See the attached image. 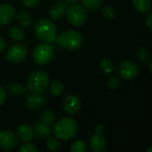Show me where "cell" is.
I'll return each instance as SVG.
<instances>
[{"label": "cell", "mask_w": 152, "mask_h": 152, "mask_svg": "<svg viewBox=\"0 0 152 152\" xmlns=\"http://www.w3.org/2000/svg\"><path fill=\"white\" fill-rule=\"evenodd\" d=\"M67 17L71 25L80 27L84 25L87 20V13L86 9L80 4H71L67 7Z\"/></svg>", "instance_id": "cell-6"}, {"label": "cell", "mask_w": 152, "mask_h": 152, "mask_svg": "<svg viewBox=\"0 0 152 152\" xmlns=\"http://www.w3.org/2000/svg\"><path fill=\"white\" fill-rule=\"evenodd\" d=\"M145 25L149 29L152 28V13H150L145 19Z\"/></svg>", "instance_id": "cell-33"}, {"label": "cell", "mask_w": 152, "mask_h": 152, "mask_svg": "<svg viewBox=\"0 0 152 152\" xmlns=\"http://www.w3.org/2000/svg\"><path fill=\"white\" fill-rule=\"evenodd\" d=\"M17 137L22 142H29L34 138L35 133L33 127L27 124H21L17 128Z\"/></svg>", "instance_id": "cell-15"}, {"label": "cell", "mask_w": 152, "mask_h": 152, "mask_svg": "<svg viewBox=\"0 0 152 152\" xmlns=\"http://www.w3.org/2000/svg\"><path fill=\"white\" fill-rule=\"evenodd\" d=\"M19 151L20 152H37V147L32 144V143H29V142H27V143H24L22 144L20 149H19Z\"/></svg>", "instance_id": "cell-29"}, {"label": "cell", "mask_w": 152, "mask_h": 152, "mask_svg": "<svg viewBox=\"0 0 152 152\" xmlns=\"http://www.w3.org/2000/svg\"><path fill=\"white\" fill-rule=\"evenodd\" d=\"M53 48L49 43L38 44L32 52L33 61L38 65H45L49 63L53 57Z\"/></svg>", "instance_id": "cell-5"}, {"label": "cell", "mask_w": 152, "mask_h": 152, "mask_svg": "<svg viewBox=\"0 0 152 152\" xmlns=\"http://www.w3.org/2000/svg\"><path fill=\"white\" fill-rule=\"evenodd\" d=\"M63 92H64V86L59 80L53 81L49 86V93L53 97H58L61 95Z\"/></svg>", "instance_id": "cell-18"}, {"label": "cell", "mask_w": 152, "mask_h": 152, "mask_svg": "<svg viewBox=\"0 0 152 152\" xmlns=\"http://www.w3.org/2000/svg\"><path fill=\"white\" fill-rule=\"evenodd\" d=\"M4 46H5V42L4 40L0 37V53H2L4 49Z\"/></svg>", "instance_id": "cell-34"}, {"label": "cell", "mask_w": 152, "mask_h": 152, "mask_svg": "<svg viewBox=\"0 0 152 152\" xmlns=\"http://www.w3.org/2000/svg\"><path fill=\"white\" fill-rule=\"evenodd\" d=\"M40 119L43 123L51 126L54 123L55 116H54V113L51 110H45L41 112Z\"/></svg>", "instance_id": "cell-22"}, {"label": "cell", "mask_w": 152, "mask_h": 152, "mask_svg": "<svg viewBox=\"0 0 152 152\" xmlns=\"http://www.w3.org/2000/svg\"><path fill=\"white\" fill-rule=\"evenodd\" d=\"M49 84V76L44 70L33 71L27 80V88L31 94H43Z\"/></svg>", "instance_id": "cell-3"}, {"label": "cell", "mask_w": 152, "mask_h": 152, "mask_svg": "<svg viewBox=\"0 0 152 152\" xmlns=\"http://www.w3.org/2000/svg\"><path fill=\"white\" fill-rule=\"evenodd\" d=\"M62 107L66 113L69 115H74L77 113L81 108V100L77 95L69 94L64 98Z\"/></svg>", "instance_id": "cell-10"}, {"label": "cell", "mask_w": 152, "mask_h": 152, "mask_svg": "<svg viewBox=\"0 0 152 152\" xmlns=\"http://www.w3.org/2000/svg\"><path fill=\"white\" fill-rule=\"evenodd\" d=\"M119 86V79L116 77H112L107 81V86L110 90H115Z\"/></svg>", "instance_id": "cell-30"}, {"label": "cell", "mask_w": 152, "mask_h": 152, "mask_svg": "<svg viewBox=\"0 0 152 152\" xmlns=\"http://www.w3.org/2000/svg\"><path fill=\"white\" fill-rule=\"evenodd\" d=\"M56 40L62 48L70 51L78 49L81 47L83 43L82 36L77 31L72 29L62 31L59 36H57Z\"/></svg>", "instance_id": "cell-4"}, {"label": "cell", "mask_w": 152, "mask_h": 152, "mask_svg": "<svg viewBox=\"0 0 152 152\" xmlns=\"http://www.w3.org/2000/svg\"><path fill=\"white\" fill-rule=\"evenodd\" d=\"M5 98H6V93H5L4 89L2 86H0V106L4 103Z\"/></svg>", "instance_id": "cell-32"}, {"label": "cell", "mask_w": 152, "mask_h": 152, "mask_svg": "<svg viewBox=\"0 0 152 152\" xmlns=\"http://www.w3.org/2000/svg\"><path fill=\"white\" fill-rule=\"evenodd\" d=\"M15 17H17L19 23L21 27L23 28H28L31 25L32 20H31V16L29 13L26 12H19Z\"/></svg>", "instance_id": "cell-21"}, {"label": "cell", "mask_w": 152, "mask_h": 152, "mask_svg": "<svg viewBox=\"0 0 152 152\" xmlns=\"http://www.w3.org/2000/svg\"><path fill=\"white\" fill-rule=\"evenodd\" d=\"M100 69L102 73H104L105 75H110L114 71L115 66L113 64V62L109 60V59H102L100 62Z\"/></svg>", "instance_id": "cell-20"}, {"label": "cell", "mask_w": 152, "mask_h": 152, "mask_svg": "<svg viewBox=\"0 0 152 152\" xmlns=\"http://www.w3.org/2000/svg\"><path fill=\"white\" fill-rule=\"evenodd\" d=\"M27 55V48L23 45H13L6 52V59L12 63L21 62Z\"/></svg>", "instance_id": "cell-9"}, {"label": "cell", "mask_w": 152, "mask_h": 152, "mask_svg": "<svg viewBox=\"0 0 152 152\" xmlns=\"http://www.w3.org/2000/svg\"><path fill=\"white\" fill-rule=\"evenodd\" d=\"M136 57H137V59L141 62H147L150 60V58H151L150 52H149L148 49H146L144 47H142V48H140V49L137 50Z\"/></svg>", "instance_id": "cell-25"}, {"label": "cell", "mask_w": 152, "mask_h": 152, "mask_svg": "<svg viewBox=\"0 0 152 152\" xmlns=\"http://www.w3.org/2000/svg\"><path fill=\"white\" fill-rule=\"evenodd\" d=\"M102 14L107 19H113L116 16V10L111 5L106 4L102 8Z\"/></svg>", "instance_id": "cell-27"}, {"label": "cell", "mask_w": 152, "mask_h": 152, "mask_svg": "<svg viewBox=\"0 0 152 152\" xmlns=\"http://www.w3.org/2000/svg\"><path fill=\"white\" fill-rule=\"evenodd\" d=\"M34 133L39 138H47L53 134V129L49 125L43 123L42 121L37 122L34 125Z\"/></svg>", "instance_id": "cell-16"}, {"label": "cell", "mask_w": 152, "mask_h": 152, "mask_svg": "<svg viewBox=\"0 0 152 152\" xmlns=\"http://www.w3.org/2000/svg\"><path fill=\"white\" fill-rule=\"evenodd\" d=\"M77 131V122L70 118H64L59 120L53 126V133L54 136L61 141H69L72 139Z\"/></svg>", "instance_id": "cell-1"}, {"label": "cell", "mask_w": 152, "mask_h": 152, "mask_svg": "<svg viewBox=\"0 0 152 152\" xmlns=\"http://www.w3.org/2000/svg\"><path fill=\"white\" fill-rule=\"evenodd\" d=\"M133 5H134V8L137 12L141 13H146L151 8V0H133Z\"/></svg>", "instance_id": "cell-17"}, {"label": "cell", "mask_w": 152, "mask_h": 152, "mask_svg": "<svg viewBox=\"0 0 152 152\" xmlns=\"http://www.w3.org/2000/svg\"><path fill=\"white\" fill-rule=\"evenodd\" d=\"M20 1L27 7H35L39 4V0H20Z\"/></svg>", "instance_id": "cell-31"}, {"label": "cell", "mask_w": 152, "mask_h": 152, "mask_svg": "<svg viewBox=\"0 0 152 152\" xmlns=\"http://www.w3.org/2000/svg\"><path fill=\"white\" fill-rule=\"evenodd\" d=\"M152 62L151 61H150V64H149V69H150V73H151L152 72Z\"/></svg>", "instance_id": "cell-35"}, {"label": "cell", "mask_w": 152, "mask_h": 152, "mask_svg": "<svg viewBox=\"0 0 152 152\" xmlns=\"http://www.w3.org/2000/svg\"><path fill=\"white\" fill-rule=\"evenodd\" d=\"M68 3L65 0L57 1L49 10V17L53 20H59L63 18L66 13Z\"/></svg>", "instance_id": "cell-12"}, {"label": "cell", "mask_w": 152, "mask_h": 152, "mask_svg": "<svg viewBox=\"0 0 152 152\" xmlns=\"http://www.w3.org/2000/svg\"><path fill=\"white\" fill-rule=\"evenodd\" d=\"M103 132V126L97 124L94 127V134L90 139L89 148L93 152H102L107 146V140Z\"/></svg>", "instance_id": "cell-7"}, {"label": "cell", "mask_w": 152, "mask_h": 152, "mask_svg": "<svg viewBox=\"0 0 152 152\" xmlns=\"http://www.w3.org/2000/svg\"><path fill=\"white\" fill-rule=\"evenodd\" d=\"M82 4L85 9L88 11H95L101 6L102 0H82Z\"/></svg>", "instance_id": "cell-24"}, {"label": "cell", "mask_w": 152, "mask_h": 152, "mask_svg": "<svg viewBox=\"0 0 152 152\" xmlns=\"http://www.w3.org/2000/svg\"><path fill=\"white\" fill-rule=\"evenodd\" d=\"M35 34L42 42L54 43L57 39V28L52 20L42 19L35 26Z\"/></svg>", "instance_id": "cell-2"}, {"label": "cell", "mask_w": 152, "mask_h": 152, "mask_svg": "<svg viewBox=\"0 0 152 152\" xmlns=\"http://www.w3.org/2000/svg\"><path fill=\"white\" fill-rule=\"evenodd\" d=\"M17 144L16 136L8 130L0 131V149L4 151H12Z\"/></svg>", "instance_id": "cell-11"}, {"label": "cell", "mask_w": 152, "mask_h": 152, "mask_svg": "<svg viewBox=\"0 0 152 152\" xmlns=\"http://www.w3.org/2000/svg\"><path fill=\"white\" fill-rule=\"evenodd\" d=\"M46 147L50 151H57L60 147V142L56 138L49 136L46 140Z\"/></svg>", "instance_id": "cell-28"}, {"label": "cell", "mask_w": 152, "mask_h": 152, "mask_svg": "<svg viewBox=\"0 0 152 152\" xmlns=\"http://www.w3.org/2000/svg\"><path fill=\"white\" fill-rule=\"evenodd\" d=\"M46 102V98L41 94H28L25 99L26 106L30 110H37L43 106Z\"/></svg>", "instance_id": "cell-14"}, {"label": "cell", "mask_w": 152, "mask_h": 152, "mask_svg": "<svg viewBox=\"0 0 152 152\" xmlns=\"http://www.w3.org/2000/svg\"><path fill=\"white\" fill-rule=\"evenodd\" d=\"M8 90H9V92H10L12 94L17 95V96L22 95V94H24L25 92H26L25 87H24L21 84L16 83V82L11 84V85L8 86Z\"/></svg>", "instance_id": "cell-23"}, {"label": "cell", "mask_w": 152, "mask_h": 152, "mask_svg": "<svg viewBox=\"0 0 152 152\" xmlns=\"http://www.w3.org/2000/svg\"><path fill=\"white\" fill-rule=\"evenodd\" d=\"M118 74L120 77L126 80H133L134 79L138 74L139 69L136 64H134L132 61H123L118 65Z\"/></svg>", "instance_id": "cell-8"}, {"label": "cell", "mask_w": 152, "mask_h": 152, "mask_svg": "<svg viewBox=\"0 0 152 152\" xmlns=\"http://www.w3.org/2000/svg\"><path fill=\"white\" fill-rule=\"evenodd\" d=\"M67 3H76V2H77L78 0H65Z\"/></svg>", "instance_id": "cell-36"}, {"label": "cell", "mask_w": 152, "mask_h": 152, "mask_svg": "<svg viewBox=\"0 0 152 152\" xmlns=\"http://www.w3.org/2000/svg\"><path fill=\"white\" fill-rule=\"evenodd\" d=\"M70 151L71 152H86L87 151V147L86 143L80 140H77L71 144L70 147Z\"/></svg>", "instance_id": "cell-26"}, {"label": "cell", "mask_w": 152, "mask_h": 152, "mask_svg": "<svg viewBox=\"0 0 152 152\" xmlns=\"http://www.w3.org/2000/svg\"><path fill=\"white\" fill-rule=\"evenodd\" d=\"M16 16L14 7L9 4H0V26L6 25Z\"/></svg>", "instance_id": "cell-13"}, {"label": "cell", "mask_w": 152, "mask_h": 152, "mask_svg": "<svg viewBox=\"0 0 152 152\" xmlns=\"http://www.w3.org/2000/svg\"><path fill=\"white\" fill-rule=\"evenodd\" d=\"M151 148H150V149L148 150V151H147V152H151Z\"/></svg>", "instance_id": "cell-37"}, {"label": "cell", "mask_w": 152, "mask_h": 152, "mask_svg": "<svg viewBox=\"0 0 152 152\" xmlns=\"http://www.w3.org/2000/svg\"><path fill=\"white\" fill-rule=\"evenodd\" d=\"M9 37L14 41H22L24 39V32L18 26H12L9 28Z\"/></svg>", "instance_id": "cell-19"}]
</instances>
